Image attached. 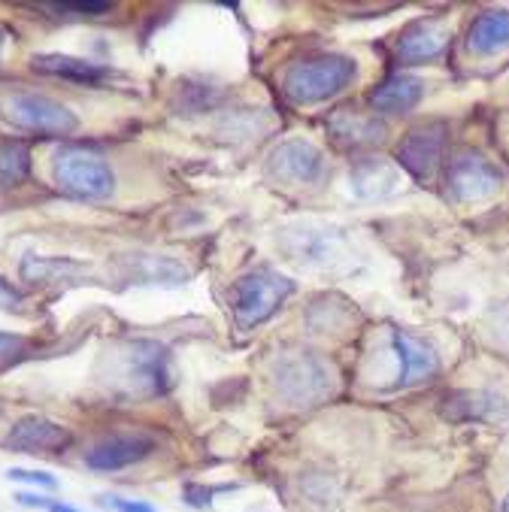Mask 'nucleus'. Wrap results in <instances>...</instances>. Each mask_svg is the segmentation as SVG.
Wrapping results in <instances>:
<instances>
[{"label": "nucleus", "mask_w": 509, "mask_h": 512, "mask_svg": "<svg viewBox=\"0 0 509 512\" xmlns=\"http://www.w3.org/2000/svg\"><path fill=\"white\" fill-rule=\"evenodd\" d=\"M110 358V376L107 382L122 391L125 397H161L173 385V367L170 352L158 340H125Z\"/></svg>", "instance_id": "nucleus-1"}, {"label": "nucleus", "mask_w": 509, "mask_h": 512, "mask_svg": "<svg viewBox=\"0 0 509 512\" xmlns=\"http://www.w3.org/2000/svg\"><path fill=\"white\" fill-rule=\"evenodd\" d=\"M337 388L334 370L316 352H285L273 364V391L294 409L325 403Z\"/></svg>", "instance_id": "nucleus-2"}, {"label": "nucleus", "mask_w": 509, "mask_h": 512, "mask_svg": "<svg viewBox=\"0 0 509 512\" xmlns=\"http://www.w3.org/2000/svg\"><path fill=\"white\" fill-rule=\"evenodd\" d=\"M358 76V64L346 55H316L291 64L282 76V91L291 104L310 107L337 97Z\"/></svg>", "instance_id": "nucleus-3"}, {"label": "nucleus", "mask_w": 509, "mask_h": 512, "mask_svg": "<svg viewBox=\"0 0 509 512\" xmlns=\"http://www.w3.org/2000/svg\"><path fill=\"white\" fill-rule=\"evenodd\" d=\"M0 119L16 131L37 137H70L79 128V116L61 100L22 88L0 94Z\"/></svg>", "instance_id": "nucleus-4"}, {"label": "nucleus", "mask_w": 509, "mask_h": 512, "mask_svg": "<svg viewBox=\"0 0 509 512\" xmlns=\"http://www.w3.org/2000/svg\"><path fill=\"white\" fill-rule=\"evenodd\" d=\"M55 185L76 200H107L116 188L110 161L88 146H61L52 161Z\"/></svg>", "instance_id": "nucleus-5"}, {"label": "nucleus", "mask_w": 509, "mask_h": 512, "mask_svg": "<svg viewBox=\"0 0 509 512\" xmlns=\"http://www.w3.org/2000/svg\"><path fill=\"white\" fill-rule=\"evenodd\" d=\"M291 294H294L291 279L273 270H255L234 285L231 306L243 328H255V325H264Z\"/></svg>", "instance_id": "nucleus-6"}, {"label": "nucleus", "mask_w": 509, "mask_h": 512, "mask_svg": "<svg viewBox=\"0 0 509 512\" xmlns=\"http://www.w3.org/2000/svg\"><path fill=\"white\" fill-rule=\"evenodd\" d=\"M446 188H449L452 200H458V203H482V200H491L503 188V173L482 152L461 149L449 161Z\"/></svg>", "instance_id": "nucleus-7"}, {"label": "nucleus", "mask_w": 509, "mask_h": 512, "mask_svg": "<svg viewBox=\"0 0 509 512\" xmlns=\"http://www.w3.org/2000/svg\"><path fill=\"white\" fill-rule=\"evenodd\" d=\"M155 449H158V443L152 434H143V431L113 434L107 440L94 443L85 452V467L94 473H119V470L143 464L146 458L155 455Z\"/></svg>", "instance_id": "nucleus-8"}, {"label": "nucleus", "mask_w": 509, "mask_h": 512, "mask_svg": "<svg viewBox=\"0 0 509 512\" xmlns=\"http://www.w3.org/2000/svg\"><path fill=\"white\" fill-rule=\"evenodd\" d=\"M267 170L273 179L288 185H316L325 176V155L316 143L294 137L273 149Z\"/></svg>", "instance_id": "nucleus-9"}, {"label": "nucleus", "mask_w": 509, "mask_h": 512, "mask_svg": "<svg viewBox=\"0 0 509 512\" xmlns=\"http://www.w3.org/2000/svg\"><path fill=\"white\" fill-rule=\"evenodd\" d=\"M446 125L443 122H425L419 128H413L397 146V161L400 167L410 173L419 182H428L434 176V170L440 167L443 158V146H446Z\"/></svg>", "instance_id": "nucleus-10"}, {"label": "nucleus", "mask_w": 509, "mask_h": 512, "mask_svg": "<svg viewBox=\"0 0 509 512\" xmlns=\"http://www.w3.org/2000/svg\"><path fill=\"white\" fill-rule=\"evenodd\" d=\"M70 446H73L70 428H64L52 419H43V416L19 419L4 437V449L22 452V455H61Z\"/></svg>", "instance_id": "nucleus-11"}, {"label": "nucleus", "mask_w": 509, "mask_h": 512, "mask_svg": "<svg viewBox=\"0 0 509 512\" xmlns=\"http://www.w3.org/2000/svg\"><path fill=\"white\" fill-rule=\"evenodd\" d=\"M122 276L137 285H176L191 276L185 261L173 255H125L119 258Z\"/></svg>", "instance_id": "nucleus-12"}, {"label": "nucleus", "mask_w": 509, "mask_h": 512, "mask_svg": "<svg viewBox=\"0 0 509 512\" xmlns=\"http://www.w3.org/2000/svg\"><path fill=\"white\" fill-rule=\"evenodd\" d=\"M443 416L449 422H500L509 406L491 391H455L443 400Z\"/></svg>", "instance_id": "nucleus-13"}, {"label": "nucleus", "mask_w": 509, "mask_h": 512, "mask_svg": "<svg viewBox=\"0 0 509 512\" xmlns=\"http://www.w3.org/2000/svg\"><path fill=\"white\" fill-rule=\"evenodd\" d=\"M394 352L400 358V379H397L400 388L416 385V382H422L440 370L437 352L425 340L406 334V331H394Z\"/></svg>", "instance_id": "nucleus-14"}, {"label": "nucleus", "mask_w": 509, "mask_h": 512, "mask_svg": "<svg viewBox=\"0 0 509 512\" xmlns=\"http://www.w3.org/2000/svg\"><path fill=\"white\" fill-rule=\"evenodd\" d=\"M425 97V82L416 79V76H388L382 79L373 94H370V104L376 113L382 116H400V113H410L419 107V100Z\"/></svg>", "instance_id": "nucleus-15"}, {"label": "nucleus", "mask_w": 509, "mask_h": 512, "mask_svg": "<svg viewBox=\"0 0 509 512\" xmlns=\"http://www.w3.org/2000/svg\"><path fill=\"white\" fill-rule=\"evenodd\" d=\"M328 134L343 149H364L385 140V125L376 122V116H364L358 110H337L328 119Z\"/></svg>", "instance_id": "nucleus-16"}, {"label": "nucleus", "mask_w": 509, "mask_h": 512, "mask_svg": "<svg viewBox=\"0 0 509 512\" xmlns=\"http://www.w3.org/2000/svg\"><path fill=\"white\" fill-rule=\"evenodd\" d=\"M446 49V31L437 22H413L397 37V58L406 64L434 61Z\"/></svg>", "instance_id": "nucleus-17"}, {"label": "nucleus", "mask_w": 509, "mask_h": 512, "mask_svg": "<svg viewBox=\"0 0 509 512\" xmlns=\"http://www.w3.org/2000/svg\"><path fill=\"white\" fill-rule=\"evenodd\" d=\"M34 73L43 76H55V79H67V82H79V85H97L110 76L107 67H100L94 61L85 58H73V55H58V52H46V55H34L31 58Z\"/></svg>", "instance_id": "nucleus-18"}, {"label": "nucleus", "mask_w": 509, "mask_h": 512, "mask_svg": "<svg viewBox=\"0 0 509 512\" xmlns=\"http://www.w3.org/2000/svg\"><path fill=\"white\" fill-rule=\"evenodd\" d=\"M467 49L473 55H497L509 49V10L479 13L467 31Z\"/></svg>", "instance_id": "nucleus-19"}, {"label": "nucleus", "mask_w": 509, "mask_h": 512, "mask_svg": "<svg viewBox=\"0 0 509 512\" xmlns=\"http://www.w3.org/2000/svg\"><path fill=\"white\" fill-rule=\"evenodd\" d=\"M352 185L361 197H385L397 191L400 173L382 158H361L352 167Z\"/></svg>", "instance_id": "nucleus-20"}, {"label": "nucleus", "mask_w": 509, "mask_h": 512, "mask_svg": "<svg viewBox=\"0 0 509 512\" xmlns=\"http://www.w3.org/2000/svg\"><path fill=\"white\" fill-rule=\"evenodd\" d=\"M79 273H85L82 264H76L70 258H40V255H28L22 261V276L28 282H34V285L37 282L40 285H46V282H70Z\"/></svg>", "instance_id": "nucleus-21"}, {"label": "nucleus", "mask_w": 509, "mask_h": 512, "mask_svg": "<svg viewBox=\"0 0 509 512\" xmlns=\"http://www.w3.org/2000/svg\"><path fill=\"white\" fill-rule=\"evenodd\" d=\"M31 176V149L22 140L0 143V185L16 188Z\"/></svg>", "instance_id": "nucleus-22"}, {"label": "nucleus", "mask_w": 509, "mask_h": 512, "mask_svg": "<svg viewBox=\"0 0 509 512\" xmlns=\"http://www.w3.org/2000/svg\"><path fill=\"white\" fill-rule=\"evenodd\" d=\"M258 122H270L261 110H243V113H231L228 116V131L231 137H258L264 131H270L273 125H258Z\"/></svg>", "instance_id": "nucleus-23"}, {"label": "nucleus", "mask_w": 509, "mask_h": 512, "mask_svg": "<svg viewBox=\"0 0 509 512\" xmlns=\"http://www.w3.org/2000/svg\"><path fill=\"white\" fill-rule=\"evenodd\" d=\"M43 7L52 13H73V16H85V19L113 13V4H107V0H64V4H43Z\"/></svg>", "instance_id": "nucleus-24"}, {"label": "nucleus", "mask_w": 509, "mask_h": 512, "mask_svg": "<svg viewBox=\"0 0 509 512\" xmlns=\"http://www.w3.org/2000/svg\"><path fill=\"white\" fill-rule=\"evenodd\" d=\"M28 340L19 334H4L0 331V370H7L10 364H16L22 355H28Z\"/></svg>", "instance_id": "nucleus-25"}, {"label": "nucleus", "mask_w": 509, "mask_h": 512, "mask_svg": "<svg viewBox=\"0 0 509 512\" xmlns=\"http://www.w3.org/2000/svg\"><path fill=\"white\" fill-rule=\"evenodd\" d=\"M22 303H25L22 291L13 288L4 276H0V313H19Z\"/></svg>", "instance_id": "nucleus-26"}, {"label": "nucleus", "mask_w": 509, "mask_h": 512, "mask_svg": "<svg viewBox=\"0 0 509 512\" xmlns=\"http://www.w3.org/2000/svg\"><path fill=\"white\" fill-rule=\"evenodd\" d=\"M16 500H19L22 506H37V509H46V512H79V509H73V506H67V503H58V500L40 497V494H16Z\"/></svg>", "instance_id": "nucleus-27"}, {"label": "nucleus", "mask_w": 509, "mask_h": 512, "mask_svg": "<svg viewBox=\"0 0 509 512\" xmlns=\"http://www.w3.org/2000/svg\"><path fill=\"white\" fill-rule=\"evenodd\" d=\"M100 503L116 509V512H158L152 503H146V500H128V497H100Z\"/></svg>", "instance_id": "nucleus-28"}, {"label": "nucleus", "mask_w": 509, "mask_h": 512, "mask_svg": "<svg viewBox=\"0 0 509 512\" xmlns=\"http://www.w3.org/2000/svg\"><path fill=\"white\" fill-rule=\"evenodd\" d=\"M7 476H10V479H16V482H34V485L55 488V479H52L49 473H37V470H10Z\"/></svg>", "instance_id": "nucleus-29"}, {"label": "nucleus", "mask_w": 509, "mask_h": 512, "mask_svg": "<svg viewBox=\"0 0 509 512\" xmlns=\"http://www.w3.org/2000/svg\"><path fill=\"white\" fill-rule=\"evenodd\" d=\"M185 497H188L191 506H210V491H207V488L188 485V488H185Z\"/></svg>", "instance_id": "nucleus-30"}, {"label": "nucleus", "mask_w": 509, "mask_h": 512, "mask_svg": "<svg viewBox=\"0 0 509 512\" xmlns=\"http://www.w3.org/2000/svg\"><path fill=\"white\" fill-rule=\"evenodd\" d=\"M500 512H509V494L503 497V506H500Z\"/></svg>", "instance_id": "nucleus-31"}, {"label": "nucleus", "mask_w": 509, "mask_h": 512, "mask_svg": "<svg viewBox=\"0 0 509 512\" xmlns=\"http://www.w3.org/2000/svg\"><path fill=\"white\" fill-rule=\"evenodd\" d=\"M4 40H7V34H4V31H0V49H4Z\"/></svg>", "instance_id": "nucleus-32"}]
</instances>
